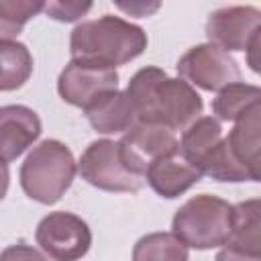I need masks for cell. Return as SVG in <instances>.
<instances>
[{"label":"cell","mask_w":261,"mask_h":261,"mask_svg":"<svg viewBox=\"0 0 261 261\" xmlns=\"http://www.w3.org/2000/svg\"><path fill=\"white\" fill-rule=\"evenodd\" d=\"M139 122L184 130L204 110L202 96L181 77H169L165 69L147 65L139 69L126 88Z\"/></svg>","instance_id":"1"},{"label":"cell","mask_w":261,"mask_h":261,"mask_svg":"<svg viewBox=\"0 0 261 261\" xmlns=\"http://www.w3.org/2000/svg\"><path fill=\"white\" fill-rule=\"evenodd\" d=\"M147 49V33L124 18L104 14L71 31L69 53L73 61L114 69L137 59Z\"/></svg>","instance_id":"2"},{"label":"cell","mask_w":261,"mask_h":261,"mask_svg":"<svg viewBox=\"0 0 261 261\" xmlns=\"http://www.w3.org/2000/svg\"><path fill=\"white\" fill-rule=\"evenodd\" d=\"M77 165L69 147L57 139H45L20 165V188L39 204H55L73 184Z\"/></svg>","instance_id":"3"},{"label":"cell","mask_w":261,"mask_h":261,"mask_svg":"<svg viewBox=\"0 0 261 261\" xmlns=\"http://www.w3.org/2000/svg\"><path fill=\"white\" fill-rule=\"evenodd\" d=\"M171 228L186 247L198 251L224 247L232 232V204L210 194L194 196L179 206Z\"/></svg>","instance_id":"4"},{"label":"cell","mask_w":261,"mask_h":261,"mask_svg":"<svg viewBox=\"0 0 261 261\" xmlns=\"http://www.w3.org/2000/svg\"><path fill=\"white\" fill-rule=\"evenodd\" d=\"M77 171L82 179L104 192H139L145 186V177L128 171L120 157L118 143L110 139L90 143L80 157Z\"/></svg>","instance_id":"5"},{"label":"cell","mask_w":261,"mask_h":261,"mask_svg":"<svg viewBox=\"0 0 261 261\" xmlns=\"http://www.w3.org/2000/svg\"><path fill=\"white\" fill-rule=\"evenodd\" d=\"M175 67L181 80L206 92H220L222 88L241 82V69L237 61L212 43H202L188 49Z\"/></svg>","instance_id":"6"},{"label":"cell","mask_w":261,"mask_h":261,"mask_svg":"<svg viewBox=\"0 0 261 261\" xmlns=\"http://www.w3.org/2000/svg\"><path fill=\"white\" fill-rule=\"evenodd\" d=\"M35 239L53 261H77L90 251L92 230L80 216L59 210L37 224Z\"/></svg>","instance_id":"7"},{"label":"cell","mask_w":261,"mask_h":261,"mask_svg":"<svg viewBox=\"0 0 261 261\" xmlns=\"http://www.w3.org/2000/svg\"><path fill=\"white\" fill-rule=\"evenodd\" d=\"M118 151L128 171L145 177V171L153 161L179 155V141L173 130L161 124L137 122L118 141Z\"/></svg>","instance_id":"8"},{"label":"cell","mask_w":261,"mask_h":261,"mask_svg":"<svg viewBox=\"0 0 261 261\" xmlns=\"http://www.w3.org/2000/svg\"><path fill=\"white\" fill-rule=\"evenodd\" d=\"M261 12L255 6H226L214 10L206 20L208 43L222 51H249L259 43Z\"/></svg>","instance_id":"9"},{"label":"cell","mask_w":261,"mask_h":261,"mask_svg":"<svg viewBox=\"0 0 261 261\" xmlns=\"http://www.w3.org/2000/svg\"><path fill=\"white\" fill-rule=\"evenodd\" d=\"M118 90V73L116 69L106 67H94L80 61H69L57 80V92L59 96L77 108H86L96 96Z\"/></svg>","instance_id":"10"},{"label":"cell","mask_w":261,"mask_h":261,"mask_svg":"<svg viewBox=\"0 0 261 261\" xmlns=\"http://www.w3.org/2000/svg\"><path fill=\"white\" fill-rule=\"evenodd\" d=\"M41 135L39 114L22 104L0 106V161H14Z\"/></svg>","instance_id":"11"},{"label":"cell","mask_w":261,"mask_h":261,"mask_svg":"<svg viewBox=\"0 0 261 261\" xmlns=\"http://www.w3.org/2000/svg\"><path fill=\"white\" fill-rule=\"evenodd\" d=\"M92 128L102 135H116L130 130L139 118L137 110L126 96V92L120 90H108L100 96H96L86 108H84Z\"/></svg>","instance_id":"12"},{"label":"cell","mask_w":261,"mask_h":261,"mask_svg":"<svg viewBox=\"0 0 261 261\" xmlns=\"http://www.w3.org/2000/svg\"><path fill=\"white\" fill-rule=\"evenodd\" d=\"M145 179L155 194L171 200L188 192L194 184H198L202 179V173L194 165L184 161L179 155H175L153 161L145 171Z\"/></svg>","instance_id":"13"},{"label":"cell","mask_w":261,"mask_h":261,"mask_svg":"<svg viewBox=\"0 0 261 261\" xmlns=\"http://www.w3.org/2000/svg\"><path fill=\"white\" fill-rule=\"evenodd\" d=\"M259 130H261V106L257 104L245 116L234 120L232 130L228 133V137H224L230 153L239 159L241 165H245L251 171L255 181H259L261 177L259 173V145H261Z\"/></svg>","instance_id":"14"},{"label":"cell","mask_w":261,"mask_h":261,"mask_svg":"<svg viewBox=\"0 0 261 261\" xmlns=\"http://www.w3.org/2000/svg\"><path fill=\"white\" fill-rule=\"evenodd\" d=\"M220 139H222L220 122L212 116H200L190 126L184 128L179 141V157L200 171L202 161L220 143Z\"/></svg>","instance_id":"15"},{"label":"cell","mask_w":261,"mask_h":261,"mask_svg":"<svg viewBox=\"0 0 261 261\" xmlns=\"http://www.w3.org/2000/svg\"><path fill=\"white\" fill-rule=\"evenodd\" d=\"M33 73V55L24 43L0 41V92L24 86Z\"/></svg>","instance_id":"16"},{"label":"cell","mask_w":261,"mask_h":261,"mask_svg":"<svg viewBox=\"0 0 261 261\" xmlns=\"http://www.w3.org/2000/svg\"><path fill=\"white\" fill-rule=\"evenodd\" d=\"M259 100H261L259 86L234 82L216 94V98L212 100V112L216 114L218 120L234 122L241 116H245L253 106H257Z\"/></svg>","instance_id":"17"},{"label":"cell","mask_w":261,"mask_h":261,"mask_svg":"<svg viewBox=\"0 0 261 261\" xmlns=\"http://www.w3.org/2000/svg\"><path fill=\"white\" fill-rule=\"evenodd\" d=\"M230 245L245 249L249 253L261 255V237H259V200H245L232 206V232Z\"/></svg>","instance_id":"18"},{"label":"cell","mask_w":261,"mask_h":261,"mask_svg":"<svg viewBox=\"0 0 261 261\" xmlns=\"http://www.w3.org/2000/svg\"><path fill=\"white\" fill-rule=\"evenodd\" d=\"M133 261H190V253L173 232H151L137 241Z\"/></svg>","instance_id":"19"},{"label":"cell","mask_w":261,"mask_h":261,"mask_svg":"<svg viewBox=\"0 0 261 261\" xmlns=\"http://www.w3.org/2000/svg\"><path fill=\"white\" fill-rule=\"evenodd\" d=\"M43 8L41 0H0V41L18 37L22 27Z\"/></svg>","instance_id":"20"},{"label":"cell","mask_w":261,"mask_h":261,"mask_svg":"<svg viewBox=\"0 0 261 261\" xmlns=\"http://www.w3.org/2000/svg\"><path fill=\"white\" fill-rule=\"evenodd\" d=\"M92 8L90 2H73V0H65V2H49L45 4V12L61 22H73L77 18H82L88 10Z\"/></svg>","instance_id":"21"},{"label":"cell","mask_w":261,"mask_h":261,"mask_svg":"<svg viewBox=\"0 0 261 261\" xmlns=\"http://www.w3.org/2000/svg\"><path fill=\"white\" fill-rule=\"evenodd\" d=\"M0 261H47L35 247L27 245V243H16L6 247L0 253Z\"/></svg>","instance_id":"22"},{"label":"cell","mask_w":261,"mask_h":261,"mask_svg":"<svg viewBox=\"0 0 261 261\" xmlns=\"http://www.w3.org/2000/svg\"><path fill=\"white\" fill-rule=\"evenodd\" d=\"M214 261H261V255L249 253V251H245V249H239V247L226 243V245L218 251V255H216Z\"/></svg>","instance_id":"23"},{"label":"cell","mask_w":261,"mask_h":261,"mask_svg":"<svg viewBox=\"0 0 261 261\" xmlns=\"http://www.w3.org/2000/svg\"><path fill=\"white\" fill-rule=\"evenodd\" d=\"M118 8H122L124 12L135 14V16H149L153 10H157V8H159V4H157V2H153V4H145V2H130V4H122V2H118Z\"/></svg>","instance_id":"24"},{"label":"cell","mask_w":261,"mask_h":261,"mask_svg":"<svg viewBox=\"0 0 261 261\" xmlns=\"http://www.w3.org/2000/svg\"><path fill=\"white\" fill-rule=\"evenodd\" d=\"M8 184H10V171L8 165L4 161H0V202L4 200L6 192H8Z\"/></svg>","instance_id":"25"}]
</instances>
